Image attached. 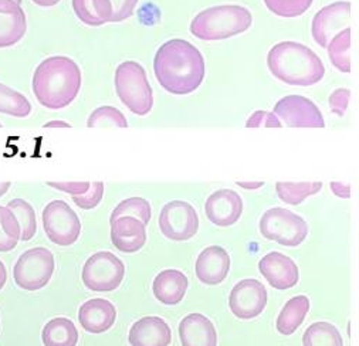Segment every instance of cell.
Returning <instances> with one entry per match:
<instances>
[{
  "label": "cell",
  "mask_w": 359,
  "mask_h": 346,
  "mask_svg": "<svg viewBox=\"0 0 359 346\" xmlns=\"http://www.w3.org/2000/svg\"><path fill=\"white\" fill-rule=\"evenodd\" d=\"M32 2L41 8H53L60 2V0H32Z\"/></svg>",
  "instance_id": "42"
},
{
  "label": "cell",
  "mask_w": 359,
  "mask_h": 346,
  "mask_svg": "<svg viewBox=\"0 0 359 346\" xmlns=\"http://www.w3.org/2000/svg\"><path fill=\"white\" fill-rule=\"evenodd\" d=\"M47 185L72 196H80L88 192L91 182H47Z\"/></svg>",
  "instance_id": "39"
},
{
  "label": "cell",
  "mask_w": 359,
  "mask_h": 346,
  "mask_svg": "<svg viewBox=\"0 0 359 346\" xmlns=\"http://www.w3.org/2000/svg\"><path fill=\"white\" fill-rule=\"evenodd\" d=\"M115 91L121 102L135 115L145 117L154 106V91L145 69L137 62H124L115 70Z\"/></svg>",
  "instance_id": "5"
},
{
  "label": "cell",
  "mask_w": 359,
  "mask_h": 346,
  "mask_svg": "<svg viewBox=\"0 0 359 346\" xmlns=\"http://www.w3.org/2000/svg\"><path fill=\"white\" fill-rule=\"evenodd\" d=\"M0 127H2V124H0Z\"/></svg>",
  "instance_id": "47"
},
{
  "label": "cell",
  "mask_w": 359,
  "mask_h": 346,
  "mask_svg": "<svg viewBox=\"0 0 359 346\" xmlns=\"http://www.w3.org/2000/svg\"><path fill=\"white\" fill-rule=\"evenodd\" d=\"M281 125L283 124L277 118V115L271 113V112H267V111H256L246 123L248 128H257V127L281 128Z\"/></svg>",
  "instance_id": "37"
},
{
  "label": "cell",
  "mask_w": 359,
  "mask_h": 346,
  "mask_svg": "<svg viewBox=\"0 0 359 346\" xmlns=\"http://www.w3.org/2000/svg\"><path fill=\"white\" fill-rule=\"evenodd\" d=\"M104 198V184L93 182L88 192L80 196H73V202L83 210H91L100 205Z\"/></svg>",
  "instance_id": "35"
},
{
  "label": "cell",
  "mask_w": 359,
  "mask_h": 346,
  "mask_svg": "<svg viewBox=\"0 0 359 346\" xmlns=\"http://www.w3.org/2000/svg\"><path fill=\"white\" fill-rule=\"evenodd\" d=\"M138 2L140 0H111L114 8L111 23H119L130 19L134 15Z\"/></svg>",
  "instance_id": "36"
},
{
  "label": "cell",
  "mask_w": 359,
  "mask_h": 346,
  "mask_svg": "<svg viewBox=\"0 0 359 346\" xmlns=\"http://www.w3.org/2000/svg\"><path fill=\"white\" fill-rule=\"evenodd\" d=\"M205 213L213 224L229 227L241 219L243 213V200L241 195L231 189H220L208 198Z\"/></svg>",
  "instance_id": "14"
},
{
  "label": "cell",
  "mask_w": 359,
  "mask_h": 346,
  "mask_svg": "<svg viewBox=\"0 0 359 346\" xmlns=\"http://www.w3.org/2000/svg\"><path fill=\"white\" fill-rule=\"evenodd\" d=\"M70 128L72 125L65 123V121H51V123H47L44 124V128Z\"/></svg>",
  "instance_id": "44"
},
{
  "label": "cell",
  "mask_w": 359,
  "mask_h": 346,
  "mask_svg": "<svg viewBox=\"0 0 359 346\" xmlns=\"http://www.w3.org/2000/svg\"><path fill=\"white\" fill-rule=\"evenodd\" d=\"M32 112L29 99L19 91L0 83V113L16 118H26Z\"/></svg>",
  "instance_id": "29"
},
{
  "label": "cell",
  "mask_w": 359,
  "mask_h": 346,
  "mask_svg": "<svg viewBox=\"0 0 359 346\" xmlns=\"http://www.w3.org/2000/svg\"><path fill=\"white\" fill-rule=\"evenodd\" d=\"M349 2H337L323 8L313 19L311 33L316 43L321 47H328L337 34L349 27Z\"/></svg>",
  "instance_id": "13"
},
{
  "label": "cell",
  "mask_w": 359,
  "mask_h": 346,
  "mask_svg": "<svg viewBox=\"0 0 359 346\" xmlns=\"http://www.w3.org/2000/svg\"><path fill=\"white\" fill-rule=\"evenodd\" d=\"M349 98H351V91L346 88H338L335 90L331 95H330V108L331 111L338 115V117H342L345 113L348 104H349Z\"/></svg>",
  "instance_id": "38"
},
{
  "label": "cell",
  "mask_w": 359,
  "mask_h": 346,
  "mask_svg": "<svg viewBox=\"0 0 359 346\" xmlns=\"http://www.w3.org/2000/svg\"><path fill=\"white\" fill-rule=\"evenodd\" d=\"M41 339L44 346H77L79 331L72 319L60 317L44 325Z\"/></svg>",
  "instance_id": "24"
},
{
  "label": "cell",
  "mask_w": 359,
  "mask_h": 346,
  "mask_svg": "<svg viewBox=\"0 0 359 346\" xmlns=\"http://www.w3.org/2000/svg\"><path fill=\"white\" fill-rule=\"evenodd\" d=\"M126 265L111 251H98L84 264L81 278L84 285L95 293H109L121 285Z\"/></svg>",
  "instance_id": "8"
},
{
  "label": "cell",
  "mask_w": 359,
  "mask_h": 346,
  "mask_svg": "<svg viewBox=\"0 0 359 346\" xmlns=\"http://www.w3.org/2000/svg\"><path fill=\"white\" fill-rule=\"evenodd\" d=\"M271 74L290 85L310 87L325 76L320 57L307 46L297 41H281L271 47L267 55Z\"/></svg>",
  "instance_id": "3"
},
{
  "label": "cell",
  "mask_w": 359,
  "mask_h": 346,
  "mask_svg": "<svg viewBox=\"0 0 359 346\" xmlns=\"http://www.w3.org/2000/svg\"><path fill=\"white\" fill-rule=\"evenodd\" d=\"M331 191L334 192V195H337L342 199H349V196H351V186L341 184V182H332Z\"/></svg>",
  "instance_id": "40"
},
{
  "label": "cell",
  "mask_w": 359,
  "mask_h": 346,
  "mask_svg": "<svg viewBox=\"0 0 359 346\" xmlns=\"http://www.w3.org/2000/svg\"><path fill=\"white\" fill-rule=\"evenodd\" d=\"M188 277L179 270L161 271L152 284L155 298L165 305H176L181 303L188 291Z\"/></svg>",
  "instance_id": "22"
},
{
  "label": "cell",
  "mask_w": 359,
  "mask_h": 346,
  "mask_svg": "<svg viewBox=\"0 0 359 346\" xmlns=\"http://www.w3.org/2000/svg\"><path fill=\"white\" fill-rule=\"evenodd\" d=\"M161 233L172 242H187L199 230V216L195 207L184 200L166 203L159 214Z\"/></svg>",
  "instance_id": "10"
},
{
  "label": "cell",
  "mask_w": 359,
  "mask_h": 346,
  "mask_svg": "<svg viewBox=\"0 0 359 346\" xmlns=\"http://www.w3.org/2000/svg\"><path fill=\"white\" fill-rule=\"evenodd\" d=\"M73 11L79 20L91 27L111 23L114 13L111 0H73Z\"/></svg>",
  "instance_id": "23"
},
{
  "label": "cell",
  "mask_w": 359,
  "mask_h": 346,
  "mask_svg": "<svg viewBox=\"0 0 359 346\" xmlns=\"http://www.w3.org/2000/svg\"><path fill=\"white\" fill-rule=\"evenodd\" d=\"M179 339L182 346H216V328L209 318L194 312L179 324Z\"/></svg>",
  "instance_id": "21"
},
{
  "label": "cell",
  "mask_w": 359,
  "mask_h": 346,
  "mask_svg": "<svg viewBox=\"0 0 359 346\" xmlns=\"http://www.w3.org/2000/svg\"><path fill=\"white\" fill-rule=\"evenodd\" d=\"M22 237V227L15 213L6 206H0V251H12Z\"/></svg>",
  "instance_id": "26"
},
{
  "label": "cell",
  "mask_w": 359,
  "mask_h": 346,
  "mask_svg": "<svg viewBox=\"0 0 359 346\" xmlns=\"http://www.w3.org/2000/svg\"><path fill=\"white\" fill-rule=\"evenodd\" d=\"M303 342L304 346H344L339 331L330 322L310 325L304 332Z\"/></svg>",
  "instance_id": "27"
},
{
  "label": "cell",
  "mask_w": 359,
  "mask_h": 346,
  "mask_svg": "<svg viewBox=\"0 0 359 346\" xmlns=\"http://www.w3.org/2000/svg\"><path fill=\"white\" fill-rule=\"evenodd\" d=\"M6 279H8V271H6V267L5 264L0 261V290L5 286L6 284Z\"/></svg>",
  "instance_id": "43"
},
{
  "label": "cell",
  "mask_w": 359,
  "mask_h": 346,
  "mask_svg": "<svg viewBox=\"0 0 359 346\" xmlns=\"http://www.w3.org/2000/svg\"><path fill=\"white\" fill-rule=\"evenodd\" d=\"M259 270L271 286L281 291L288 290L298 282L297 264L278 251L266 254L259 263Z\"/></svg>",
  "instance_id": "16"
},
{
  "label": "cell",
  "mask_w": 359,
  "mask_h": 346,
  "mask_svg": "<svg viewBox=\"0 0 359 346\" xmlns=\"http://www.w3.org/2000/svg\"><path fill=\"white\" fill-rule=\"evenodd\" d=\"M323 188L321 182H278L276 191L278 198L287 205H300L307 198L317 195Z\"/></svg>",
  "instance_id": "28"
},
{
  "label": "cell",
  "mask_w": 359,
  "mask_h": 346,
  "mask_svg": "<svg viewBox=\"0 0 359 346\" xmlns=\"http://www.w3.org/2000/svg\"><path fill=\"white\" fill-rule=\"evenodd\" d=\"M253 23L252 13L237 5H222L202 11L191 23V33L205 41L224 40L242 34Z\"/></svg>",
  "instance_id": "4"
},
{
  "label": "cell",
  "mask_w": 359,
  "mask_h": 346,
  "mask_svg": "<svg viewBox=\"0 0 359 346\" xmlns=\"http://www.w3.org/2000/svg\"><path fill=\"white\" fill-rule=\"evenodd\" d=\"M83 76L79 64L66 55L43 60L33 74V94L48 109L69 106L79 95Z\"/></svg>",
  "instance_id": "2"
},
{
  "label": "cell",
  "mask_w": 359,
  "mask_h": 346,
  "mask_svg": "<svg viewBox=\"0 0 359 346\" xmlns=\"http://www.w3.org/2000/svg\"><path fill=\"white\" fill-rule=\"evenodd\" d=\"M230 270V256L220 246L206 247L196 260L195 272L201 282L217 285L224 281Z\"/></svg>",
  "instance_id": "18"
},
{
  "label": "cell",
  "mask_w": 359,
  "mask_h": 346,
  "mask_svg": "<svg viewBox=\"0 0 359 346\" xmlns=\"http://www.w3.org/2000/svg\"><path fill=\"white\" fill-rule=\"evenodd\" d=\"M88 128H128L126 115L115 106L104 105L93 111L87 121Z\"/></svg>",
  "instance_id": "31"
},
{
  "label": "cell",
  "mask_w": 359,
  "mask_h": 346,
  "mask_svg": "<svg viewBox=\"0 0 359 346\" xmlns=\"http://www.w3.org/2000/svg\"><path fill=\"white\" fill-rule=\"evenodd\" d=\"M16 2H18V4H22V0H16Z\"/></svg>",
  "instance_id": "46"
},
{
  "label": "cell",
  "mask_w": 359,
  "mask_h": 346,
  "mask_svg": "<svg viewBox=\"0 0 359 346\" xmlns=\"http://www.w3.org/2000/svg\"><path fill=\"white\" fill-rule=\"evenodd\" d=\"M27 32L26 13L16 0H0V48L18 44Z\"/></svg>",
  "instance_id": "17"
},
{
  "label": "cell",
  "mask_w": 359,
  "mask_h": 346,
  "mask_svg": "<svg viewBox=\"0 0 359 346\" xmlns=\"http://www.w3.org/2000/svg\"><path fill=\"white\" fill-rule=\"evenodd\" d=\"M41 220L46 236L60 247L74 244L81 235V221L65 200L50 202L43 210Z\"/></svg>",
  "instance_id": "7"
},
{
  "label": "cell",
  "mask_w": 359,
  "mask_h": 346,
  "mask_svg": "<svg viewBox=\"0 0 359 346\" xmlns=\"http://www.w3.org/2000/svg\"><path fill=\"white\" fill-rule=\"evenodd\" d=\"M131 346H169L172 331L165 319L159 317H144L130 329Z\"/></svg>",
  "instance_id": "19"
},
{
  "label": "cell",
  "mask_w": 359,
  "mask_h": 346,
  "mask_svg": "<svg viewBox=\"0 0 359 346\" xmlns=\"http://www.w3.org/2000/svg\"><path fill=\"white\" fill-rule=\"evenodd\" d=\"M123 216H133L140 219L145 226L151 221L152 207L147 199L142 198H130L119 203L111 213L109 223Z\"/></svg>",
  "instance_id": "33"
},
{
  "label": "cell",
  "mask_w": 359,
  "mask_h": 346,
  "mask_svg": "<svg viewBox=\"0 0 359 346\" xmlns=\"http://www.w3.org/2000/svg\"><path fill=\"white\" fill-rule=\"evenodd\" d=\"M349 48H351V29L342 30L337 34L331 43L328 44V55L330 60L335 69L341 73H351V59H349Z\"/></svg>",
  "instance_id": "30"
},
{
  "label": "cell",
  "mask_w": 359,
  "mask_h": 346,
  "mask_svg": "<svg viewBox=\"0 0 359 346\" xmlns=\"http://www.w3.org/2000/svg\"><path fill=\"white\" fill-rule=\"evenodd\" d=\"M274 113L287 127L294 128H324L325 123L320 108L303 95H287L281 98Z\"/></svg>",
  "instance_id": "11"
},
{
  "label": "cell",
  "mask_w": 359,
  "mask_h": 346,
  "mask_svg": "<svg viewBox=\"0 0 359 346\" xmlns=\"http://www.w3.org/2000/svg\"><path fill=\"white\" fill-rule=\"evenodd\" d=\"M260 232L269 239L285 247L300 246L307 235V221L291 210L283 207L269 209L260 219Z\"/></svg>",
  "instance_id": "6"
},
{
  "label": "cell",
  "mask_w": 359,
  "mask_h": 346,
  "mask_svg": "<svg viewBox=\"0 0 359 346\" xmlns=\"http://www.w3.org/2000/svg\"><path fill=\"white\" fill-rule=\"evenodd\" d=\"M11 186H12L11 182H0V198L5 196V195L8 193V191H9Z\"/></svg>",
  "instance_id": "45"
},
{
  "label": "cell",
  "mask_w": 359,
  "mask_h": 346,
  "mask_svg": "<svg viewBox=\"0 0 359 346\" xmlns=\"http://www.w3.org/2000/svg\"><path fill=\"white\" fill-rule=\"evenodd\" d=\"M161 87L175 95H187L201 87L206 74L202 53L189 41L172 39L163 43L154 59Z\"/></svg>",
  "instance_id": "1"
},
{
  "label": "cell",
  "mask_w": 359,
  "mask_h": 346,
  "mask_svg": "<svg viewBox=\"0 0 359 346\" xmlns=\"http://www.w3.org/2000/svg\"><path fill=\"white\" fill-rule=\"evenodd\" d=\"M267 305L266 286L255 279L246 278L238 281L230 293L229 307L231 312L241 319H252L259 317Z\"/></svg>",
  "instance_id": "12"
},
{
  "label": "cell",
  "mask_w": 359,
  "mask_h": 346,
  "mask_svg": "<svg viewBox=\"0 0 359 346\" xmlns=\"http://www.w3.org/2000/svg\"><path fill=\"white\" fill-rule=\"evenodd\" d=\"M111 242L119 251L137 253L147 243V226L133 216L118 217L111 223Z\"/></svg>",
  "instance_id": "15"
},
{
  "label": "cell",
  "mask_w": 359,
  "mask_h": 346,
  "mask_svg": "<svg viewBox=\"0 0 359 346\" xmlns=\"http://www.w3.org/2000/svg\"><path fill=\"white\" fill-rule=\"evenodd\" d=\"M8 207L15 213V216L20 223V227H22L20 240L23 242L32 240L37 232L36 212L32 207V205L23 199H13L8 203Z\"/></svg>",
  "instance_id": "32"
},
{
  "label": "cell",
  "mask_w": 359,
  "mask_h": 346,
  "mask_svg": "<svg viewBox=\"0 0 359 346\" xmlns=\"http://www.w3.org/2000/svg\"><path fill=\"white\" fill-rule=\"evenodd\" d=\"M310 310V300L306 296H297L287 301L277 318V329L281 335H292L300 326Z\"/></svg>",
  "instance_id": "25"
},
{
  "label": "cell",
  "mask_w": 359,
  "mask_h": 346,
  "mask_svg": "<svg viewBox=\"0 0 359 346\" xmlns=\"http://www.w3.org/2000/svg\"><path fill=\"white\" fill-rule=\"evenodd\" d=\"M264 185V182H237V186H241L243 189H248V191H255V189H259Z\"/></svg>",
  "instance_id": "41"
},
{
  "label": "cell",
  "mask_w": 359,
  "mask_h": 346,
  "mask_svg": "<svg viewBox=\"0 0 359 346\" xmlns=\"http://www.w3.org/2000/svg\"><path fill=\"white\" fill-rule=\"evenodd\" d=\"M116 319V310L112 303L104 298L86 301L79 311V321L84 331L90 333H102L108 331Z\"/></svg>",
  "instance_id": "20"
},
{
  "label": "cell",
  "mask_w": 359,
  "mask_h": 346,
  "mask_svg": "<svg viewBox=\"0 0 359 346\" xmlns=\"http://www.w3.org/2000/svg\"><path fill=\"white\" fill-rule=\"evenodd\" d=\"M54 272V256L44 247L25 251L13 267V278L18 286L26 291H39L44 288Z\"/></svg>",
  "instance_id": "9"
},
{
  "label": "cell",
  "mask_w": 359,
  "mask_h": 346,
  "mask_svg": "<svg viewBox=\"0 0 359 346\" xmlns=\"http://www.w3.org/2000/svg\"><path fill=\"white\" fill-rule=\"evenodd\" d=\"M314 0H264L266 8L280 18H298L306 13Z\"/></svg>",
  "instance_id": "34"
}]
</instances>
